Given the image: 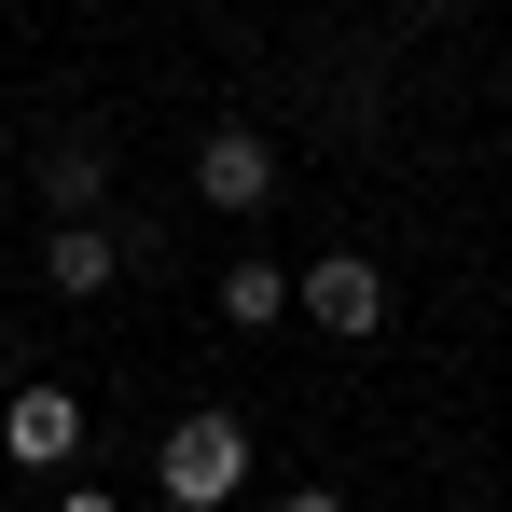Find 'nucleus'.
<instances>
[{
	"label": "nucleus",
	"instance_id": "obj_1",
	"mask_svg": "<svg viewBox=\"0 0 512 512\" xmlns=\"http://www.w3.org/2000/svg\"><path fill=\"white\" fill-rule=\"evenodd\" d=\"M153 485H167V512H222L236 485H250V429L236 416H180L167 457H153Z\"/></svg>",
	"mask_w": 512,
	"mask_h": 512
},
{
	"label": "nucleus",
	"instance_id": "obj_2",
	"mask_svg": "<svg viewBox=\"0 0 512 512\" xmlns=\"http://www.w3.org/2000/svg\"><path fill=\"white\" fill-rule=\"evenodd\" d=\"M291 305H305L333 346H374V333H388V263L333 250V263H305V277H291Z\"/></svg>",
	"mask_w": 512,
	"mask_h": 512
},
{
	"label": "nucleus",
	"instance_id": "obj_3",
	"mask_svg": "<svg viewBox=\"0 0 512 512\" xmlns=\"http://www.w3.org/2000/svg\"><path fill=\"white\" fill-rule=\"evenodd\" d=\"M0 457H14V471H70V457H84V402H70V388H14V402H0Z\"/></svg>",
	"mask_w": 512,
	"mask_h": 512
},
{
	"label": "nucleus",
	"instance_id": "obj_4",
	"mask_svg": "<svg viewBox=\"0 0 512 512\" xmlns=\"http://www.w3.org/2000/svg\"><path fill=\"white\" fill-rule=\"evenodd\" d=\"M42 277H56V291H70V305H97V291H111V277H125V236H111V222H97V208H70V222H56V236H42Z\"/></svg>",
	"mask_w": 512,
	"mask_h": 512
},
{
	"label": "nucleus",
	"instance_id": "obj_5",
	"mask_svg": "<svg viewBox=\"0 0 512 512\" xmlns=\"http://www.w3.org/2000/svg\"><path fill=\"white\" fill-rule=\"evenodd\" d=\"M194 194L208 208H263L277 194V153H263L250 125H222V139H194Z\"/></svg>",
	"mask_w": 512,
	"mask_h": 512
},
{
	"label": "nucleus",
	"instance_id": "obj_6",
	"mask_svg": "<svg viewBox=\"0 0 512 512\" xmlns=\"http://www.w3.org/2000/svg\"><path fill=\"white\" fill-rule=\"evenodd\" d=\"M97 180H111V153H97L84 125H70V139L42 153V194H56V222H70V208H97Z\"/></svg>",
	"mask_w": 512,
	"mask_h": 512
},
{
	"label": "nucleus",
	"instance_id": "obj_7",
	"mask_svg": "<svg viewBox=\"0 0 512 512\" xmlns=\"http://www.w3.org/2000/svg\"><path fill=\"white\" fill-rule=\"evenodd\" d=\"M277 305H291V277H277V263H222V319H236V333H263Z\"/></svg>",
	"mask_w": 512,
	"mask_h": 512
},
{
	"label": "nucleus",
	"instance_id": "obj_8",
	"mask_svg": "<svg viewBox=\"0 0 512 512\" xmlns=\"http://www.w3.org/2000/svg\"><path fill=\"white\" fill-rule=\"evenodd\" d=\"M277 512H346V499H333V485H291V499H277Z\"/></svg>",
	"mask_w": 512,
	"mask_h": 512
},
{
	"label": "nucleus",
	"instance_id": "obj_9",
	"mask_svg": "<svg viewBox=\"0 0 512 512\" xmlns=\"http://www.w3.org/2000/svg\"><path fill=\"white\" fill-rule=\"evenodd\" d=\"M56 512H125V499H97V485H70V499H56Z\"/></svg>",
	"mask_w": 512,
	"mask_h": 512
},
{
	"label": "nucleus",
	"instance_id": "obj_10",
	"mask_svg": "<svg viewBox=\"0 0 512 512\" xmlns=\"http://www.w3.org/2000/svg\"><path fill=\"white\" fill-rule=\"evenodd\" d=\"M0 485H14V457H0Z\"/></svg>",
	"mask_w": 512,
	"mask_h": 512
},
{
	"label": "nucleus",
	"instance_id": "obj_11",
	"mask_svg": "<svg viewBox=\"0 0 512 512\" xmlns=\"http://www.w3.org/2000/svg\"><path fill=\"white\" fill-rule=\"evenodd\" d=\"M499 499H512V485H499Z\"/></svg>",
	"mask_w": 512,
	"mask_h": 512
}]
</instances>
